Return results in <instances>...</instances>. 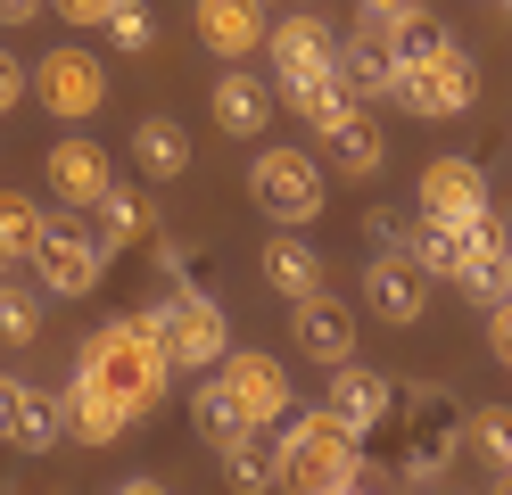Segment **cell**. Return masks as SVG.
Listing matches in <instances>:
<instances>
[{"instance_id": "cell-1", "label": "cell", "mask_w": 512, "mask_h": 495, "mask_svg": "<svg viewBox=\"0 0 512 495\" xmlns=\"http://www.w3.org/2000/svg\"><path fill=\"white\" fill-rule=\"evenodd\" d=\"M380 33L397 42V108H413L422 124H446V116L479 108V66L430 9H413V17L380 25Z\"/></svg>"}, {"instance_id": "cell-2", "label": "cell", "mask_w": 512, "mask_h": 495, "mask_svg": "<svg viewBox=\"0 0 512 495\" xmlns=\"http://www.w3.org/2000/svg\"><path fill=\"white\" fill-rule=\"evenodd\" d=\"M75 372L100 388L124 421H149V413L174 396V355H166V339H157V306L124 314V322H108V330H91Z\"/></svg>"}, {"instance_id": "cell-3", "label": "cell", "mask_w": 512, "mask_h": 495, "mask_svg": "<svg viewBox=\"0 0 512 495\" xmlns=\"http://www.w3.org/2000/svg\"><path fill=\"white\" fill-rule=\"evenodd\" d=\"M273 487H298V495L364 487V429L339 421L331 405H298L273 438Z\"/></svg>"}, {"instance_id": "cell-4", "label": "cell", "mask_w": 512, "mask_h": 495, "mask_svg": "<svg viewBox=\"0 0 512 495\" xmlns=\"http://www.w3.org/2000/svg\"><path fill=\"white\" fill-rule=\"evenodd\" d=\"M248 198H256L273 223L298 231V223L323 215L331 174H323V157H314V149H256V165H248Z\"/></svg>"}, {"instance_id": "cell-5", "label": "cell", "mask_w": 512, "mask_h": 495, "mask_svg": "<svg viewBox=\"0 0 512 495\" xmlns=\"http://www.w3.org/2000/svg\"><path fill=\"white\" fill-rule=\"evenodd\" d=\"M108 273V240H100V223H75V215H50L42 223V240H34V281L50 297H91Z\"/></svg>"}, {"instance_id": "cell-6", "label": "cell", "mask_w": 512, "mask_h": 495, "mask_svg": "<svg viewBox=\"0 0 512 495\" xmlns=\"http://www.w3.org/2000/svg\"><path fill=\"white\" fill-rule=\"evenodd\" d=\"M157 339H166L174 372H215L232 355V322H223L207 289H174V297H157Z\"/></svg>"}, {"instance_id": "cell-7", "label": "cell", "mask_w": 512, "mask_h": 495, "mask_svg": "<svg viewBox=\"0 0 512 495\" xmlns=\"http://www.w3.org/2000/svg\"><path fill=\"white\" fill-rule=\"evenodd\" d=\"M215 380H223V396H232V405L248 413V429L256 438H265V429H281L298 413V388H290V363L281 355H265V347H232L215 363Z\"/></svg>"}, {"instance_id": "cell-8", "label": "cell", "mask_w": 512, "mask_h": 495, "mask_svg": "<svg viewBox=\"0 0 512 495\" xmlns=\"http://www.w3.org/2000/svg\"><path fill=\"white\" fill-rule=\"evenodd\" d=\"M34 99H42L58 124H83V116L108 108V66L91 58L83 42H50V50L34 58Z\"/></svg>"}, {"instance_id": "cell-9", "label": "cell", "mask_w": 512, "mask_h": 495, "mask_svg": "<svg viewBox=\"0 0 512 495\" xmlns=\"http://www.w3.org/2000/svg\"><path fill=\"white\" fill-rule=\"evenodd\" d=\"M413 198H422V215L446 223V231H463V223H479V215L496 207V198H488V174H479L471 157H430Z\"/></svg>"}, {"instance_id": "cell-10", "label": "cell", "mask_w": 512, "mask_h": 495, "mask_svg": "<svg viewBox=\"0 0 512 495\" xmlns=\"http://www.w3.org/2000/svg\"><path fill=\"white\" fill-rule=\"evenodd\" d=\"M0 438L25 446V454H50L67 438V405H58V388H34L17 372H0Z\"/></svg>"}, {"instance_id": "cell-11", "label": "cell", "mask_w": 512, "mask_h": 495, "mask_svg": "<svg viewBox=\"0 0 512 495\" xmlns=\"http://www.w3.org/2000/svg\"><path fill=\"white\" fill-rule=\"evenodd\" d=\"M364 306L389 322V330H413L422 306H430V273H422L405 248H380V256L364 264Z\"/></svg>"}, {"instance_id": "cell-12", "label": "cell", "mask_w": 512, "mask_h": 495, "mask_svg": "<svg viewBox=\"0 0 512 495\" xmlns=\"http://www.w3.org/2000/svg\"><path fill=\"white\" fill-rule=\"evenodd\" d=\"M190 25H199V42L232 66V58H256L273 33V9L265 0H190Z\"/></svg>"}, {"instance_id": "cell-13", "label": "cell", "mask_w": 512, "mask_h": 495, "mask_svg": "<svg viewBox=\"0 0 512 495\" xmlns=\"http://www.w3.org/2000/svg\"><path fill=\"white\" fill-rule=\"evenodd\" d=\"M50 190H58V207H100V198L116 190V157L100 141H83V132H67V141H50Z\"/></svg>"}, {"instance_id": "cell-14", "label": "cell", "mask_w": 512, "mask_h": 495, "mask_svg": "<svg viewBox=\"0 0 512 495\" xmlns=\"http://www.w3.org/2000/svg\"><path fill=\"white\" fill-rule=\"evenodd\" d=\"M265 58H273V75L281 83H298V75H331L339 66V33L314 17V9H298V17H273V33H265Z\"/></svg>"}, {"instance_id": "cell-15", "label": "cell", "mask_w": 512, "mask_h": 495, "mask_svg": "<svg viewBox=\"0 0 512 495\" xmlns=\"http://www.w3.org/2000/svg\"><path fill=\"white\" fill-rule=\"evenodd\" d=\"M323 405H331L339 421H356L364 438H372L380 421H397V380H389V372H372V363H356V355H347V363H331V388H323Z\"/></svg>"}, {"instance_id": "cell-16", "label": "cell", "mask_w": 512, "mask_h": 495, "mask_svg": "<svg viewBox=\"0 0 512 495\" xmlns=\"http://www.w3.org/2000/svg\"><path fill=\"white\" fill-rule=\"evenodd\" d=\"M207 108H215V132H232V141H256V132L273 124V83H256V66L232 58V66L215 75V99H207Z\"/></svg>"}, {"instance_id": "cell-17", "label": "cell", "mask_w": 512, "mask_h": 495, "mask_svg": "<svg viewBox=\"0 0 512 495\" xmlns=\"http://www.w3.org/2000/svg\"><path fill=\"white\" fill-rule=\"evenodd\" d=\"M339 83L356 91V99H389V91H397V42H389L372 17H364L356 33H339Z\"/></svg>"}, {"instance_id": "cell-18", "label": "cell", "mask_w": 512, "mask_h": 495, "mask_svg": "<svg viewBox=\"0 0 512 495\" xmlns=\"http://www.w3.org/2000/svg\"><path fill=\"white\" fill-rule=\"evenodd\" d=\"M290 330H298V347H306L314 363H347V355H356V314H347L331 289L298 297V306H290Z\"/></svg>"}, {"instance_id": "cell-19", "label": "cell", "mask_w": 512, "mask_h": 495, "mask_svg": "<svg viewBox=\"0 0 512 495\" xmlns=\"http://www.w3.org/2000/svg\"><path fill=\"white\" fill-rule=\"evenodd\" d=\"M323 149H331V174H380L389 165V132L372 124V108H356L347 124L323 132Z\"/></svg>"}, {"instance_id": "cell-20", "label": "cell", "mask_w": 512, "mask_h": 495, "mask_svg": "<svg viewBox=\"0 0 512 495\" xmlns=\"http://www.w3.org/2000/svg\"><path fill=\"white\" fill-rule=\"evenodd\" d=\"M58 405H67V438H83V446H116L124 429H133V421H124V413H116V405H108V396L91 388L83 372L58 388Z\"/></svg>"}, {"instance_id": "cell-21", "label": "cell", "mask_w": 512, "mask_h": 495, "mask_svg": "<svg viewBox=\"0 0 512 495\" xmlns=\"http://www.w3.org/2000/svg\"><path fill=\"white\" fill-rule=\"evenodd\" d=\"M281 99H290V116H306L314 132H331V124H347V116L364 108V99L339 83V66H331V75H298V83H281Z\"/></svg>"}, {"instance_id": "cell-22", "label": "cell", "mask_w": 512, "mask_h": 495, "mask_svg": "<svg viewBox=\"0 0 512 495\" xmlns=\"http://www.w3.org/2000/svg\"><path fill=\"white\" fill-rule=\"evenodd\" d=\"M133 165L149 182H174V174H190V132L174 124V116H149L141 132H133Z\"/></svg>"}, {"instance_id": "cell-23", "label": "cell", "mask_w": 512, "mask_h": 495, "mask_svg": "<svg viewBox=\"0 0 512 495\" xmlns=\"http://www.w3.org/2000/svg\"><path fill=\"white\" fill-rule=\"evenodd\" d=\"M42 223H50V207H42V198H25V190H0V273H9V264H34Z\"/></svg>"}, {"instance_id": "cell-24", "label": "cell", "mask_w": 512, "mask_h": 495, "mask_svg": "<svg viewBox=\"0 0 512 495\" xmlns=\"http://www.w3.org/2000/svg\"><path fill=\"white\" fill-rule=\"evenodd\" d=\"M265 281L281 289V306H298V297L323 289V256H314L306 240H265Z\"/></svg>"}, {"instance_id": "cell-25", "label": "cell", "mask_w": 512, "mask_h": 495, "mask_svg": "<svg viewBox=\"0 0 512 495\" xmlns=\"http://www.w3.org/2000/svg\"><path fill=\"white\" fill-rule=\"evenodd\" d=\"M190 413H199V429H207V446H215V454H223V446H240V438H256L248 413L232 405V396H223V380H215V372L190 388Z\"/></svg>"}, {"instance_id": "cell-26", "label": "cell", "mask_w": 512, "mask_h": 495, "mask_svg": "<svg viewBox=\"0 0 512 495\" xmlns=\"http://www.w3.org/2000/svg\"><path fill=\"white\" fill-rule=\"evenodd\" d=\"M405 256L413 264H422V273L430 281H455V256H463V231H446V223H405Z\"/></svg>"}, {"instance_id": "cell-27", "label": "cell", "mask_w": 512, "mask_h": 495, "mask_svg": "<svg viewBox=\"0 0 512 495\" xmlns=\"http://www.w3.org/2000/svg\"><path fill=\"white\" fill-rule=\"evenodd\" d=\"M91 215H100V240H108V248H133L141 231H149V207H141V198L124 190V182H116V190H108V198H100Z\"/></svg>"}, {"instance_id": "cell-28", "label": "cell", "mask_w": 512, "mask_h": 495, "mask_svg": "<svg viewBox=\"0 0 512 495\" xmlns=\"http://www.w3.org/2000/svg\"><path fill=\"white\" fill-rule=\"evenodd\" d=\"M34 339H42V297L0 281V347H34Z\"/></svg>"}, {"instance_id": "cell-29", "label": "cell", "mask_w": 512, "mask_h": 495, "mask_svg": "<svg viewBox=\"0 0 512 495\" xmlns=\"http://www.w3.org/2000/svg\"><path fill=\"white\" fill-rule=\"evenodd\" d=\"M471 446L488 454V471L512 487V405H488V413H471Z\"/></svg>"}, {"instance_id": "cell-30", "label": "cell", "mask_w": 512, "mask_h": 495, "mask_svg": "<svg viewBox=\"0 0 512 495\" xmlns=\"http://www.w3.org/2000/svg\"><path fill=\"white\" fill-rule=\"evenodd\" d=\"M100 33H108V42H116L124 58H141V50H149V33H157V17L141 9V0H116V9H108V25H100Z\"/></svg>"}, {"instance_id": "cell-31", "label": "cell", "mask_w": 512, "mask_h": 495, "mask_svg": "<svg viewBox=\"0 0 512 495\" xmlns=\"http://www.w3.org/2000/svg\"><path fill=\"white\" fill-rule=\"evenodd\" d=\"M223 479H232V487H273V454H256V438L223 446Z\"/></svg>"}, {"instance_id": "cell-32", "label": "cell", "mask_w": 512, "mask_h": 495, "mask_svg": "<svg viewBox=\"0 0 512 495\" xmlns=\"http://www.w3.org/2000/svg\"><path fill=\"white\" fill-rule=\"evenodd\" d=\"M25 91H34V66H17V50H0V116H17Z\"/></svg>"}, {"instance_id": "cell-33", "label": "cell", "mask_w": 512, "mask_h": 495, "mask_svg": "<svg viewBox=\"0 0 512 495\" xmlns=\"http://www.w3.org/2000/svg\"><path fill=\"white\" fill-rule=\"evenodd\" d=\"M488 347H496V363L512 372V297H496V306H488Z\"/></svg>"}, {"instance_id": "cell-34", "label": "cell", "mask_w": 512, "mask_h": 495, "mask_svg": "<svg viewBox=\"0 0 512 495\" xmlns=\"http://www.w3.org/2000/svg\"><path fill=\"white\" fill-rule=\"evenodd\" d=\"M50 9H58V25H108L116 0H50Z\"/></svg>"}, {"instance_id": "cell-35", "label": "cell", "mask_w": 512, "mask_h": 495, "mask_svg": "<svg viewBox=\"0 0 512 495\" xmlns=\"http://www.w3.org/2000/svg\"><path fill=\"white\" fill-rule=\"evenodd\" d=\"M364 240H380V248H405V223H397V215H380V207H372V215H364Z\"/></svg>"}, {"instance_id": "cell-36", "label": "cell", "mask_w": 512, "mask_h": 495, "mask_svg": "<svg viewBox=\"0 0 512 495\" xmlns=\"http://www.w3.org/2000/svg\"><path fill=\"white\" fill-rule=\"evenodd\" d=\"M413 9H422V0H364L372 25H397V17H413Z\"/></svg>"}, {"instance_id": "cell-37", "label": "cell", "mask_w": 512, "mask_h": 495, "mask_svg": "<svg viewBox=\"0 0 512 495\" xmlns=\"http://www.w3.org/2000/svg\"><path fill=\"white\" fill-rule=\"evenodd\" d=\"M42 9H50V0H0V25H34Z\"/></svg>"}, {"instance_id": "cell-38", "label": "cell", "mask_w": 512, "mask_h": 495, "mask_svg": "<svg viewBox=\"0 0 512 495\" xmlns=\"http://www.w3.org/2000/svg\"><path fill=\"white\" fill-rule=\"evenodd\" d=\"M504 297H512V264H504Z\"/></svg>"}, {"instance_id": "cell-39", "label": "cell", "mask_w": 512, "mask_h": 495, "mask_svg": "<svg viewBox=\"0 0 512 495\" xmlns=\"http://www.w3.org/2000/svg\"><path fill=\"white\" fill-rule=\"evenodd\" d=\"M496 9H504V17H512V0H496Z\"/></svg>"}, {"instance_id": "cell-40", "label": "cell", "mask_w": 512, "mask_h": 495, "mask_svg": "<svg viewBox=\"0 0 512 495\" xmlns=\"http://www.w3.org/2000/svg\"><path fill=\"white\" fill-rule=\"evenodd\" d=\"M265 9H273V0H265Z\"/></svg>"}]
</instances>
